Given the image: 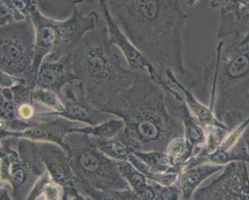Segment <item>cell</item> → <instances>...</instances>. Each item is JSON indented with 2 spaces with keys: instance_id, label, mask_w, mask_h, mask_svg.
Masks as SVG:
<instances>
[{
  "instance_id": "cell-7",
  "label": "cell",
  "mask_w": 249,
  "mask_h": 200,
  "mask_svg": "<svg viewBox=\"0 0 249 200\" xmlns=\"http://www.w3.org/2000/svg\"><path fill=\"white\" fill-rule=\"evenodd\" d=\"M46 170L37 142L14 137L1 138L0 178L11 186L13 200H27Z\"/></svg>"
},
{
  "instance_id": "cell-8",
  "label": "cell",
  "mask_w": 249,
  "mask_h": 200,
  "mask_svg": "<svg viewBox=\"0 0 249 200\" xmlns=\"http://www.w3.org/2000/svg\"><path fill=\"white\" fill-rule=\"evenodd\" d=\"M35 46V28L30 18L1 26V71L25 79L28 85L35 88L33 74Z\"/></svg>"
},
{
  "instance_id": "cell-21",
  "label": "cell",
  "mask_w": 249,
  "mask_h": 200,
  "mask_svg": "<svg viewBox=\"0 0 249 200\" xmlns=\"http://www.w3.org/2000/svg\"><path fill=\"white\" fill-rule=\"evenodd\" d=\"M134 155L139 158L151 170L154 172H173L180 175L184 170L180 167L172 165L168 155L163 151H150V152H134Z\"/></svg>"
},
{
  "instance_id": "cell-2",
  "label": "cell",
  "mask_w": 249,
  "mask_h": 200,
  "mask_svg": "<svg viewBox=\"0 0 249 200\" xmlns=\"http://www.w3.org/2000/svg\"><path fill=\"white\" fill-rule=\"evenodd\" d=\"M183 101L176 99L151 78L138 72L133 84L100 109L123 120L117 137L134 152H166L171 141L184 136Z\"/></svg>"
},
{
  "instance_id": "cell-23",
  "label": "cell",
  "mask_w": 249,
  "mask_h": 200,
  "mask_svg": "<svg viewBox=\"0 0 249 200\" xmlns=\"http://www.w3.org/2000/svg\"><path fill=\"white\" fill-rule=\"evenodd\" d=\"M39 10L55 19H67L73 13L79 4L84 3L81 0H36Z\"/></svg>"
},
{
  "instance_id": "cell-29",
  "label": "cell",
  "mask_w": 249,
  "mask_h": 200,
  "mask_svg": "<svg viewBox=\"0 0 249 200\" xmlns=\"http://www.w3.org/2000/svg\"><path fill=\"white\" fill-rule=\"evenodd\" d=\"M241 137H242L244 142L246 143L248 152H249V125L248 126V127H246V130L244 131L243 134H242V135ZM248 165H249V164H248Z\"/></svg>"
},
{
  "instance_id": "cell-10",
  "label": "cell",
  "mask_w": 249,
  "mask_h": 200,
  "mask_svg": "<svg viewBox=\"0 0 249 200\" xmlns=\"http://www.w3.org/2000/svg\"><path fill=\"white\" fill-rule=\"evenodd\" d=\"M60 98L64 105L63 111H51L39 114L61 116L91 126H98L116 117L110 113L98 110L89 103L84 84L80 80H76L67 84L62 90Z\"/></svg>"
},
{
  "instance_id": "cell-3",
  "label": "cell",
  "mask_w": 249,
  "mask_h": 200,
  "mask_svg": "<svg viewBox=\"0 0 249 200\" xmlns=\"http://www.w3.org/2000/svg\"><path fill=\"white\" fill-rule=\"evenodd\" d=\"M221 39L203 68V103L233 131L249 118V42Z\"/></svg>"
},
{
  "instance_id": "cell-14",
  "label": "cell",
  "mask_w": 249,
  "mask_h": 200,
  "mask_svg": "<svg viewBox=\"0 0 249 200\" xmlns=\"http://www.w3.org/2000/svg\"><path fill=\"white\" fill-rule=\"evenodd\" d=\"M35 118L38 120L36 124L24 131L11 132L1 130V138L14 137L35 142H53L65 150L63 139L66 135L74 132L76 128L84 126L82 122L72 121L61 116H51L37 113Z\"/></svg>"
},
{
  "instance_id": "cell-18",
  "label": "cell",
  "mask_w": 249,
  "mask_h": 200,
  "mask_svg": "<svg viewBox=\"0 0 249 200\" xmlns=\"http://www.w3.org/2000/svg\"><path fill=\"white\" fill-rule=\"evenodd\" d=\"M121 175L140 200H156L154 183L129 161H117Z\"/></svg>"
},
{
  "instance_id": "cell-5",
  "label": "cell",
  "mask_w": 249,
  "mask_h": 200,
  "mask_svg": "<svg viewBox=\"0 0 249 200\" xmlns=\"http://www.w3.org/2000/svg\"><path fill=\"white\" fill-rule=\"evenodd\" d=\"M28 17L34 23L36 31L33 64L35 84L39 67L45 59L54 61L72 52L84 36L97 28L101 23L97 12L86 13L79 10L77 6L67 19L47 17L39 10L36 0L29 8Z\"/></svg>"
},
{
  "instance_id": "cell-31",
  "label": "cell",
  "mask_w": 249,
  "mask_h": 200,
  "mask_svg": "<svg viewBox=\"0 0 249 200\" xmlns=\"http://www.w3.org/2000/svg\"><path fill=\"white\" fill-rule=\"evenodd\" d=\"M83 2H88V3H93L95 2V0H81Z\"/></svg>"
},
{
  "instance_id": "cell-19",
  "label": "cell",
  "mask_w": 249,
  "mask_h": 200,
  "mask_svg": "<svg viewBox=\"0 0 249 200\" xmlns=\"http://www.w3.org/2000/svg\"><path fill=\"white\" fill-rule=\"evenodd\" d=\"M180 114L184 125V137L195 149L194 155H196L205 144L206 131L198 122V120L188 109L184 101L181 107Z\"/></svg>"
},
{
  "instance_id": "cell-13",
  "label": "cell",
  "mask_w": 249,
  "mask_h": 200,
  "mask_svg": "<svg viewBox=\"0 0 249 200\" xmlns=\"http://www.w3.org/2000/svg\"><path fill=\"white\" fill-rule=\"evenodd\" d=\"M37 146L47 170L53 180L64 189L63 200H84L77 189L76 177L65 150L53 142H37Z\"/></svg>"
},
{
  "instance_id": "cell-16",
  "label": "cell",
  "mask_w": 249,
  "mask_h": 200,
  "mask_svg": "<svg viewBox=\"0 0 249 200\" xmlns=\"http://www.w3.org/2000/svg\"><path fill=\"white\" fill-rule=\"evenodd\" d=\"M164 81L166 84L175 90L179 91L182 94L184 101L192 114L196 117L205 130L212 127H220L228 128L216 118L214 111L202 101L192 94V90L179 81L176 75L171 70L165 72ZM229 129V128H228Z\"/></svg>"
},
{
  "instance_id": "cell-20",
  "label": "cell",
  "mask_w": 249,
  "mask_h": 200,
  "mask_svg": "<svg viewBox=\"0 0 249 200\" xmlns=\"http://www.w3.org/2000/svg\"><path fill=\"white\" fill-rule=\"evenodd\" d=\"M65 192L61 185L53 180L48 171L40 176L29 195L28 200H60L64 199Z\"/></svg>"
},
{
  "instance_id": "cell-11",
  "label": "cell",
  "mask_w": 249,
  "mask_h": 200,
  "mask_svg": "<svg viewBox=\"0 0 249 200\" xmlns=\"http://www.w3.org/2000/svg\"><path fill=\"white\" fill-rule=\"evenodd\" d=\"M98 6L107 27L110 42L122 52L127 61L129 68L137 72L148 73L158 84L160 85L164 84V79L160 77L150 60L131 43L119 25L117 24L108 9L105 0H98Z\"/></svg>"
},
{
  "instance_id": "cell-9",
  "label": "cell",
  "mask_w": 249,
  "mask_h": 200,
  "mask_svg": "<svg viewBox=\"0 0 249 200\" xmlns=\"http://www.w3.org/2000/svg\"><path fill=\"white\" fill-rule=\"evenodd\" d=\"M196 200H249V168L244 161L228 163L223 172L194 194Z\"/></svg>"
},
{
  "instance_id": "cell-6",
  "label": "cell",
  "mask_w": 249,
  "mask_h": 200,
  "mask_svg": "<svg viewBox=\"0 0 249 200\" xmlns=\"http://www.w3.org/2000/svg\"><path fill=\"white\" fill-rule=\"evenodd\" d=\"M76 185L85 200L95 190L131 189L120 172L117 161L103 153L86 133L72 132L63 139Z\"/></svg>"
},
{
  "instance_id": "cell-24",
  "label": "cell",
  "mask_w": 249,
  "mask_h": 200,
  "mask_svg": "<svg viewBox=\"0 0 249 200\" xmlns=\"http://www.w3.org/2000/svg\"><path fill=\"white\" fill-rule=\"evenodd\" d=\"M125 123L123 120L111 118L98 126H83L75 129L74 132H82L94 135L101 139H112L117 137L124 129Z\"/></svg>"
},
{
  "instance_id": "cell-28",
  "label": "cell",
  "mask_w": 249,
  "mask_h": 200,
  "mask_svg": "<svg viewBox=\"0 0 249 200\" xmlns=\"http://www.w3.org/2000/svg\"><path fill=\"white\" fill-rule=\"evenodd\" d=\"M0 74H1L0 75V87L1 88H11V87L19 84H27L25 79L19 78V77L13 76V75L3 73L2 71Z\"/></svg>"
},
{
  "instance_id": "cell-12",
  "label": "cell",
  "mask_w": 249,
  "mask_h": 200,
  "mask_svg": "<svg viewBox=\"0 0 249 200\" xmlns=\"http://www.w3.org/2000/svg\"><path fill=\"white\" fill-rule=\"evenodd\" d=\"M211 6L219 10L218 39L232 37L239 45L249 43V0H211Z\"/></svg>"
},
{
  "instance_id": "cell-17",
  "label": "cell",
  "mask_w": 249,
  "mask_h": 200,
  "mask_svg": "<svg viewBox=\"0 0 249 200\" xmlns=\"http://www.w3.org/2000/svg\"><path fill=\"white\" fill-rule=\"evenodd\" d=\"M224 168L225 165L203 163L184 168L178 178L181 200H193L194 194L203 182L217 172L223 170Z\"/></svg>"
},
{
  "instance_id": "cell-26",
  "label": "cell",
  "mask_w": 249,
  "mask_h": 200,
  "mask_svg": "<svg viewBox=\"0 0 249 200\" xmlns=\"http://www.w3.org/2000/svg\"><path fill=\"white\" fill-rule=\"evenodd\" d=\"M32 98L34 103L43 107V109L47 110V112H60L64 110V105L60 96L52 91L34 88L32 93Z\"/></svg>"
},
{
  "instance_id": "cell-4",
  "label": "cell",
  "mask_w": 249,
  "mask_h": 200,
  "mask_svg": "<svg viewBox=\"0 0 249 200\" xmlns=\"http://www.w3.org/2000/svg\"><path fill=\"white\" fill-rule=\"evenodd\" d=\"M114 47L102 22L86 34L72 52L73 72L84 84L89 103L98 110L130 86L138 73L124 67Z\"/></svg>"
},
{
  "instance_id": "cell-15",
  "label": "cell",
  "mask_w": 249,
  "mask_h": 200,
  "mask_svg": "<svg viewBox=\"0 0 249 200\" xmlns=\"http://www.w3.org/2000/svg\"><path fill=\"white\" fill-rule=\"evenodd\" d=\"M72 52L54 61L45 59L38 71L35 88L52 91L60 97L67 84L79 80L73 72Z\"/></svg>"
},
{
  "instance_id": "cell-30",
  "label": "cell",
  "mask_w": 249,
  "mask_h": 200,
  "mask_svg": "<svg viewBox=\"0 0 249 200\" xmlns=\"http://www.w3.org/2000/svg\"><path fill=\"white\" fill-rule=\"evenodd\" d=\"M197 0H187L186 2L188 6H193L197 2Z\"/></svg>"
},
{
  "instance_id": "cell-1",
  "label": "cell",
  "mask_w": 249,
  "mask_h": 200,
  "mask_svg": "<svg viewBox=\"0 0 249 200\" xmlns=\"http://www.w3.org/2000/svg\"><path fill=\"white\" fill-rule=\"evenodd\" d=\"M117 24L160 77L171 70L193 90L196 74L184 67L183 29L188 18L180 0H105Z\"/></svg>"
},
{
  "instance_id": "cell-25",
  "label": "cell",
  "mask_w": 249,
  "mask_h": 200,
  "mask_svg": "<svg viewBox=\"0 0 249 200\" xmlns=\"http://www.w3.org/2000/svg\"><path fill=\"white\" fill-rule=\"evenodd\" d=\"M128 161L132 163L133 165L138 168L140 172H142L149 180L155 182L157 183L165 185V186H170L178 182L179 174L178 173H173V172L161 173V172H154L148 168L145 163L142 161L139 158L137 157L134 152L130 154Z\"/></svg>"
},
{
  "instance_id": "cell-22",
  "label": "cell",
  "mask_w": 249,
  "mask_h": 200,
  "mask_svg": "<svg viewBox=\"0 0 249 200\" xmlns=\"http://www.w3.org/2000/svg\"><path fill=\"white\" fill-rule=\"evenodd\" d=\"M89 135L93 144L103 153L117 161H128L129 156L133 151L118 137L112 139H101L94 135Z\"/></svg>"
},
{
  "instance_id": "cell-27",
  "label": "cell",
  "mask_w": 249,
  "mask_h": 200,
  "mask_svg": "<svg viewBox=\"0 0 249 200\" xmlns=\"http://www.w3.org/2000/svg\"><path fill=\"white\" fill-rule=\"evenodd\" d=\"M1 121L10 122L16 119V103L12 88H1Z\"/></svg>"
}]
</instances>
